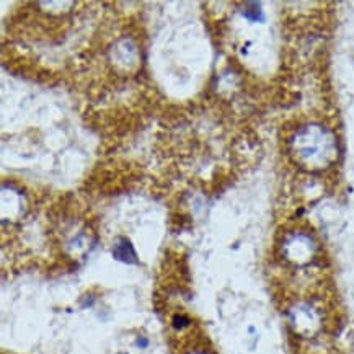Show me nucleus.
I'll use <instances>...</instances> for the list:
<instances>
[{
  "mask_svg": "<svg viewBox=\"0 0 354 354\" xmlns=\"http://www.w3.org/2000/svg\"><path fill=\"white\" fill-rule=\"evenodd\" d=\"M113 255H115L116 260L124 261V263H136V252L126 239H121L120 242L115 245V250H113Z\"/></svg>",
  "mask_w": 354,
  "mask_h": 354,
  "instance_id": "1",
  "label": "nucleus"
}]
</instances>
